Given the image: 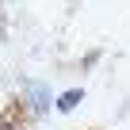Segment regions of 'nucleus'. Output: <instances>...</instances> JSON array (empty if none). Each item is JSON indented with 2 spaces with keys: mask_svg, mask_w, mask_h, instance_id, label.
<instances>
[{
  "mask_svg": "<svg viewBox=\"0 0 130 130\" xmlns=\"http://www.w3.org/2000/svg\"><path fill=\"white\" fill-rule=\"evenodd\" d=\"M80 103H84V88H65V92L54 96V111L57 115H73Z\"/></svg>",
  "mask_w": 130,
  "mask_h": 130,
  "instance_id": "f03ea898",
  "label": "nucleus"
},
{
  "mask_svg": "<svg viewBox=\"0 0 130 130\" xmlns=\"http://www.w3.org/2000/svg\"><path fill=\"white\" fill-rule=\"evenodd\" d=\"M0 130H27V119H23V111H19V107L4 111V115H0Z\"/></svg>",
  "mask_w": 130,
  "mask_h": 130,
  "instance_id": "7ed1b4c3",
  "label": "nucleus"
},
{
  "mask_svg": "<svg viewBox=\"0 0 130 130\" xmlns=\"http://www.w3.org/2000/svg\"><path fill=\"white\" fill-rule=\"evenodd\" d=\"M100 57H103V50H92V54H84V57H80V69H96V65H100Z\"/></svg>",
  "mask_w": 130,
  "mask_h": 130,
  "instance_id": "20e7f679",
  "label": "nucleus"
},
{
  "mask_svg": "<svg viewBox=\"0 0 130 130\" xmlns=\"http://www.w3.org/2000/svg\"><path fill=\"white\" fill-rule=\"evenodd\" d=\"M15 107L23 111V119H46L50 107H54L50 84H46V80H23V84H19V103H15Z\"/></svg>",
  "mask_w": 130,
  "mask_h": 130,
  "instance_id": "f257e3e1",
  "label": "nucleus"
}]
</instances>
